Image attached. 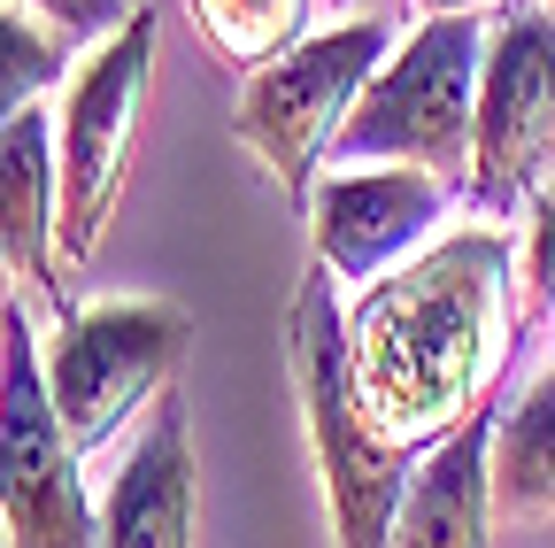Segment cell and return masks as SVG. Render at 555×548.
I'll return each instance as SVG.
<instances>
[{
    "label": "cell",
    "mask_w": 555,
    "mask_h": 548,
    "mask_svg": "<svg viewBox=\"0 0 555 548\" xmlns=\"http://www.w3.org/2000/svg\"><path fill=\"white\" fill-rule=\"evenodd\" d=\"M509 371V232L470 225L393 279L363 294L347 317V386L356 418L393 456H433L478 409H494Z\"/></svg>",
    "instance_id": "1"
},
{
    "label": "cell",
    "mask_w": 555,
    "mask_h": 548,
    "mask_svg": "<svg viewBox=\"0 0 555 548\" xmlns=\"http://www.w3.org/2000/svg\"><path fill=\"white\" fill-rule=\"evenodd\" d=\"M332 270L317 263L301 294H294V386H301V418L317 441L324 471V502H332V540L339 548H393V510L409 487V456L378 448L371 425L356 418V386H347V317L332 302Z\"/></svg>",
    "instance_id": "2"
},
{
    "label": "cell",
    "mask_w": 555,
    "mask_h": 548,
    "mask_svg": "<svg viewBox=\"0 0 555 548\" xmlns=\"http://www.w3.org/2000/svg\"><path fill=\"white\" fill-rule=\"evenodd\" d=\"M386 54H393V31L371 24V16H356L339 31H309L286 54H270L262 71H247L232 131H240V148L278 178L286 201L309 209L317 170H324V155L339 140V124L356 116L363 86L386 71Z\"/></svg>",
    "instance_id": "3"
},
{
    "label": "cell",
    "mask_w": 555,
    "mask_h": 548,
    "mask_svg": "<svg viewBox=\"0 0 555 548\" xmlns=\"http://www.w3.org/2000/svg\"><path fill=\"white\" fill-rule=\"evenodd\" d=\"M478 71H486L478 16H433L363 86L356 116L332 140V163H425L440 178H463L478 124Z\"/></svg>",
    "instance_id": "4"
},
{
    "label": "cell",
    "mask_w": 555,
    "mask_h": 548,
    "mask_svg": "<svg viewBox=\"0 0 555 548\" xmlns=\"http://www.w3.org/2000/svg\"><path fill=\"white\" fill-rule=\"evenodd\" d=\"M193 340V317L178 302H101L69 309L47 340V394L78 456H101L139 409L170 394V371Z\"/></svg>",
    "instance_id": "5"
},
{
    "label": "cell",
    "mask_w": 555,
    "mask_h": 548,
    "mask_svg": "<svg viewBox=\"0 0 555 548\" xmlns=\"http://www.w3.org/2000/svg\"><path fill=\"white\" fill-rule=\"evenodd\" d=\"M86 456L69 448L31 309H0V525L9 548H101V518L86 502Z\"/></svg>",
    "instance_id": "6"
},
{
    "label": "cell",
    "mask_w": 555,
    "mask_h": 548,
    "mask_svg": "<svg viewBox=\"0 0 555 548\" xmlns=\"http://www.w3.org/2000/svg\"><path fill=\"white\" fill-rule=\"evenodd\" d=\"M155 78V16L131 9L108 47L78 71L62 101V131H54V201H62V255L93 263L116 201H124V170H131V131H139V101Z\"/></svg>",
    "instance_id": "7"
},
{
    "label": "cell",
    "mask_w": 555,
    "mask_h": 548,
    "mask_svg": "<svg viewBox=\"0 0 555 548\" xmlns=\"http://www.w3.org/2000/svg\"><path fill=\"white\" fill-rule=\"evenodd\" d=\"M555 131V9H509L486 31V71H478V124H470V170L478 201H517L532 186Z\"/></svg>",
    "instance_id": "8"
},
{
    "label": "cell",
    "mask_w": 555,
    "mask_h": 548,
    "mask_svg": "<svg viewBox=\"0 0 555 548\" xmlns=\"http://www.w3.org/2000/svg\"><path fill=\"white\" fill-rule=\"evenodd\" d=\"M455 201V178L425 163H371V170H332L309 193V240L317 263L339 286H378L386 270L425 240Z\"/></svg>",
    "instance_id": "9"
},
{
    "label": "cell",
    "mask_w": 555,
    "mask_h": 548,
    "mask_svg": "<svg viewBox=\"0 0 555 548\" xmlns=\"http://www.w3.org/2000/svg\"><path fill=\"white\" fill-rule=\"evenodd\" d=\"M62 201H54V124L31 101L9 131H0V294L24 302L31 317L62 324L69 294H62Z\"/></svg>",
    "instance_id": "10"
},
{
    "label": "cell",
    "mask_w": 555,
    "mask_h": 548,
    "mask_svg": "<svg viewBox=\"0 0 555 548\" xmlns=\"http://www.w3.org/2000/svg\"><path fill=\"white\" fill-rule=\"evenodd\" d=\"M494 425H502V402L478 409L433 456H416L401 510H393V548H486V518H494Z\"/></svg>",
    "instance_id": "11"
},
{
    "label": "cell",
    "mask_w": 555,
    "mask_h": 548,
    "mask_svg": "<svg viewBox=\"0 0 555 548\" xmlns=\"http://www.w3.org/2000/svg\"><path fill=\"white\" fill-rule=\"evenodd\" d=\"M101 548H193V441H185V402L163 394L147 441H139L108 487Z\"/></svg>",
    "instance_id": "12"
},
{
    "label": "cell",
    "mask_w": 555,
    "mask_h": 548,
    "mask_svg": "<svg viewBox=\"0 0 555 548\" xmlns=\"http://www.w3.org/2000/svg\"><path fill=\"white\" fill-rule=\"evenodd\" d=\"M494 502L525 525L555 518V364L502 402V425H494Z\"/></svg>",
    "instance_id": "13"
},
{
    "label": "cell",
    "mask_w": 555,
    "mask_h": 548,
    "mask_svg": "<svg viewBox=\"0 0 555 548\" xmlns=\"http://www.w3.org/2000/svg\"><path fill=\"white\" fill-rule=\"evenodd\" d=\"M185 16H193L201 47L232 62V71H262L270 54L309 39V0H185Z\"/></svg>",
    "instance_id": "14"
},
{
    "label": "cell",
    "mask_w": 555,
    "mask_h": 548,
    "mask_svg": "<svg viewBox=\"0 0 555 548\" xmlns=\"http://www.w3.org/2000/svg\"><path fill=\"white\" fill-rule=\"evenodd\" d=\"M54 78H62V39L24 24L16 9H0V131H9Z\"/></svg>",
    "instance_id": "15"
},
{
    "label": "cell",
    "mask_w": 555,
    "mask_h": 548,
    "mask_svg": "<svg viewBox=\"0 0 555 548\" xmlns=\"http://www.w3.org/2000/svg\"><path fill=\"white\" fill-rule=\"evenodd\" d=\"M525 294L532 317H555V178L532 193V247H525Z\"/></svg>",
    "instance_id": "16"
},
{
    "label": "cell",
    "mask_w": 555,
    "mask_h": 548,
    "mask_svg": "<svg viewBox=\"0 0 555 548\" xmlns=\"http://www.w3.org/2000/svg\"><path fill=\"white\" fill-rule=\"evenodd\" d=\"M31 9H47L62 31H116L131 9H124V0H31Z\"/></svg>",
    "instance_id": "17"
},
{
    "label": "cell",
    "mask_w": 555,
    "mask_h": 548,
    "mask_svg": "<svg viewBox=\"0 0 555 548\" xmlns=\"http://www.w3.org/2000/svg\"><path fill=\"white\" fill-rule=\"evenodd\" d=\"M416 9H433V16H478L486 0H416Z\"/></svg>",
    "instance_id": "18"
},
{
    "label": "cell",
    "mask_w": 555,
    "mask_h": 548,
    "mask_svg": "<svg viewBox=\"0 0 555 548\" xmlns=\"http://www.w3.org/2000/svg\"><path fill=\"white\" fill-rule=\"evenodd\" d=\"M0 540H9V525H0Z\"/></svg>",
    "instance_id": "19"
},
{
    "label": "cell",
    "mask_w": 555,
    "mask_h": 548,
    "mask_svg": "<svg viewBox=\"0 0 555 548\" xmlns=\"http://www.w3.org/2000/svg\"><path fill=\"white\" fill-rule=\"evenodd\" d=\"M0 309H9V302H0Z\"/></svg>",
    "instance_id": "20"
}]
</instances>
